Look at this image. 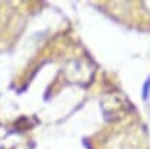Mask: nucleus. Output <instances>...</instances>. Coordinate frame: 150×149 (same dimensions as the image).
<instances>
[{
	"label": "nucleus",
	"instance_id": "f257e3e1",
	"mask_svg": "<svg viewBox=\"0 0 150 149\" xmlns=\"http://www.w3.org/2000/svg\"><path fill=\"white\" fill-rule=\"evenodd\" d=\"M149 86H150V80L146 83V88H144V99H147V92H149Z\"/></svg>",
	"mask_w": 150,
	"mask_h": 149
}]
</instances>
